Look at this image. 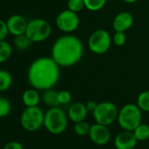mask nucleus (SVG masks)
<instances>
[{
    "mask_svg": "<svg viewBox=\"0 0 149 149\" xmlns=\"http://www.w3.org/2000/svg\"><path fill=\"white\" fill-rule=\"evenodd\" d=\"M60 66L52 57H40L34 60L27 71L30 85L38 91L52 89L59 81Z\"/></svg>",
    "mask_w": 149,
    "mask_h": 149,
    "instance_id": "f257e3e1",
    "label": "nucleus"
},
{
    "mask_svg": "<svg viewBox=\"0 0 149 149\" xmlns=\"http://www.w3.org/2000/svg\"><path fill=\"white\" fill-rule=\"evenodd\" d=\"M84 55L83 42L76 36L66 34L58 38L51 49V57L60 67L68 68L80 61Z\"/></svg>",
    "mask_w": 149,
    "mask_h": 149,
    "instance_id": "f03ea898",
    "label": "nucleus"
},
{
    "mask_svg": "<svg viewBox=\"0 0 149 149\" xmlns=\"http://www.w3.org/2000/svg\"><path fill=\"white\" fill-rule=\"evenodd\" d=\"M68 114L59 106L50 107L44 117V126L48 132L58 135L64 132L68 127Z\"/></svg>",
    "mask_w": 149,
    "mask_h": 149,
    "instance_id": "7ed1b4c3",
    "label": "nucleus"
},
{
    "mask_svg": "<svg viewBox=\"0 0 149 149\" xmlns=\"http://www.w3.org/2000/svg\"><path fill=\"white\" fill-rule=\"evenodd\" d=\"M117 120L123 130L133 131L142 123V111L135 104H125L118 111Z\"/></svg>",
    "mask_w": 149,
    "mask_h": 149,
    "instance_id": "20e7f679",
    "label": "nucleus"
},
{
    "mask_svg": "<svg viewBox=\"0 0 149 149\" xmlns=\"http://www.w3.org/2000/svg\"><path fill=\"white\" fill-rule=\"evenodd\" d=\"M45 113L39 106L26 107L20 116L21 126L27 132H34L44 125Z\"/></svg>",
    "mask_w": 149,
    "mask_h": 149,
    "instance_id": "39448f33",
    "label": "nucleus"
},
{
    "mask_svg": "<svg viewBox=\"0 0 149 149\" xmlns=\"http://www.w3.org/2000/svg\"><path fill=\"white\" fill-rule=\"evenodd\" d=\"M52 33L50 23L44 19H33L28 21L26 34L33 43L42 42L49 38Z\"/></svg>",
    "mask_w": 149,
    "mask_h": 149,
    "instance_id": "423d86ee",
    "label": "nucleus"
},
{
    "mask_svg": "<svg viewBox=\"0 0 149 149\" xmlns=\"http://www.w3.org/2000/svg\"><path fill=\"white\" fill-rule=\"evenodd\" d=\"M92 114L96 123L109 126L118 119V109L113 103L104 101L97 104Z\"/></svg>",
    "mask_w": 149,
    "mask_h": 149,
    "instance_id": "0eeeda50",
    "label": "nucleus"
},
{
    "mask_svg": "<svg viewBox=\"0 0 149 149\" xmlns=\"http://www.w3.org/2000/svg\"><path fill=\"white\" fill-rule=\"evenodd\" d=\"M111 37L104 29L94 31L88 40L89 49L96 54H104L111 47Z\"/></svg>",
    "mask_w": 149,
    "mask_h": 149,
    "instance_id": "6e6552de",
    "label": "nucleus"
},
{
    "mask_svg": "<svg viewBox=\"0 0 149 149\" xmlns=\"http://www.w3.org/2000/svg\"><path fill=\"white\" fill-rule=\"evenodd\" d=\"M57 28L66 33H70L76 31L80 24V19L77 13L68 9L61 12L55 19Z\"/></svg>",
    "mask_w": 149,
    "mask_h": 149,
    "instance_id": "1a4fd4ad",
    "label": "nucleus"
},
{
    "mask_svg": "<svg viewBox=\"0 0 149 149\" xmlns=\"http://www.w3.org/2000/svg\"><path fill=\"white\" fill-rule=\"evenodd\" d=\"M90 139L96 145L104 146L106 145L111 139V132L107 125L96 123L91 125L89 132Z\"/></svg>",
    "mask_w": 149,
    "mask_h": 149,
    "instance_id": "9d476101",
    "label": "nucleus"
},
{
    "mask_svg": "<svg viewBox=\"0 0 149 149\" xmlns=\"http://www.w3.org/2000/svg\"><path fill=\"white\" fill-rule=\"evenodd\" d=\"M136 139L132 131L124 130L118 133L114 139V146L116 149H133L137 145Z\"/></svg>",
    "mask_w": 149,
    "mask_h": 149,
    "instance_id": "9b49d317",
    "label": "nucleus"
},
{
    "mask_svg": "<svg viewBox=\"0 0 149 149\" xmlns=\"http://www.w3.org/2000/svg\"><path fill=\"white\" fill-rule=\"evenodd\" d=\"M6 23H7L9 33L13 36H19L26 33L28 21H26V19L23 16L19 14H14L12 15L6 20Z\"/></svg>",
    "mask_w": 149,
    "mask_h": 149,
    "instance_id": "f8f14e48",
    "label": "nucleus"
},
{
    "mask_svg": "<svg viewBox=\"0 0 149 149\" xmlns=\"http://www.w3.org/2000/svg\"><path fill=\"white\" fill-rule=\"evenodd\" d=\"M133 24V16L128 12L118 13L112 22V26L115 32H125L132 27Z\"/></svg>",
    "mask_w": 149,
    "mask_h": 149,
    "instance_id": "ddd939ff",
    "label": "nucleus"
},
{
    "mask_svg": "<svg viewBox=\"0 0 149 149\" xmlns=\"http://www.w3.org/2000/svg\"><path fill=\"white\" fill-rule=\"evenodd\" d=\"M86 104L83 103H74L68 110V118L73 123H77L86 119L88 115Z\"/></svg>",
    "mask_w": 149,
    "mask_h": 149,
    "instance_id": "4468645a",
    "label": "nucleus"
},
{
    "mask_svg": "<svg viewBox=\"0 0 149 149\" xmlns=\"http://www.w3.org/2000/svg\"><path fill=\"white\" fill-rule=\"evenodd\" d=\"M40 101V96L38 92V90L34 88L28 89L25 91L22 94V102L26 107L38 106Z\"/></svg>",
    "mask_w": 149,
    "mask_h": 149,
    "instance_id": "2eb2a0df",
    "label": "nucleus"
},
{
    "mask_svg": "<svg viewBox=\"0 0 149 149\" xmlns=\"http://www.w3.org/2000/svg\"><path fill=\"white\" fill-rule=\"evenodd\" d=\"M41 99L43 103L49 107H56L60 105L58 101V91L53 89H48L44 91Z\"/></svg>",
    "mask_w": 149,
    "mask_h": 149,
    "instance_id": "dca6fc26",
    "label": "nucleus"
},
{
    "mask_svg": "<svg viewBox=\"0 0 149 149\" xmlns=\"http://www.w3.org/2000/svg\"><path fill=\"white\" fill-rule=\"evenodd\" d=\"M13 84V77L9 71L0 69V91H7Z\"/></svg>",
    "mask_w": 149,
    "mask_h": 149,
    "instance_id": "f3484780",
    "label": "nucleus"
},
{
    "mask_svg": "<svg viewBox=\"0 0 149 149\" xmlns=\"http://www.w3.org/2000/svg\"><path fill=\"white\" fill-rule=\"evenodd\" d=\"M132 132L138 141H145L149 139V125L146 124H139Z\"/></svg>",
    "mask_w": 149,
    "mask_h": 149,
    "instance_id": "a211bd4d",
    "label": "nucleus"
},
{
    "mask_svg": "<svg viewBox=\"0 0 149 149\" xmlns=\"http://www.w3.org/2000/svg\"><path fill=\"white\" fill-rule=\"evenodd\" d=\"M13 43L17 49L23 51V50H26L31 46L33 41L27 37V35L26 33H24V34H21L19 36H15Z\"/></svg>",
    "mask_w": 149,
    "mask_h": 149,
    "instance_id": "6ab92c4d",
    "label": "nucleus"
},
{
    "mask_svg": "<svg viewBox=\"0 0 149 149\" xmlns=\"http://www.w3.org/2000/svg\"><path fill=\"white\" fill-rule=\"evenodd\" d=\"M13 54L12 46L6 40L0 41V63L5 62L10 59Z\"/></svg>",
    "mask_w": 149,
    "mask_h": 149,
    "instance_id": "aec40b11",
    "label": "nucleus"
},
{
    "mask_svg": "<svg viewBox=\"0 0 149 149\" xmlns=\"http://www.w3.org/2000/svg\"><path fill=\"white\" fill-rule=\"evenodd\" d=\"M136 104L142 111L149 112V91H145L138 96Z\"/></svg>",
    "mask_w": 149,
    "mask_h": 149,
    "instance_id": "412c9836",
    "label": "nucleus"
},
{
    "mask_svg": "<svg viewBox=\"0 0 149 149\" xmlns=\"http://www.w3.org/2000/svg\"><path fill=\"white\" fill-rule=\"evenodd\" d=\"M107 0H84L85 8L91 12H97L104 8Z\"/></svg>",
    "mask_w": 149,
    "mask_h": 149,
    "instance_id": "4be33fe9",
    "label": "nucleus"
},
{
    "mask_svg": "<svg viewBox=\"0 0 149 149\" xmlns=\"http://www.w3.org/2000/svg\"><path fill=\"white\" fill-rule=\"evenodd\" d=\"M90 129H91V125L85 120L74 123V132H76V134H77L78 136L84 137V136L89 135Z\"/></svg>",
    "mask_w": 149,
    "mask_h": 149,
    "instance_id": "5701e85b",
    "label": "nucleus"
},
{
    "mask_svg": "<svg viewBox=\"0 0 149 149\" xmlns=\"http://www.w3.org/2000/svg\"><path fill=\"white\" fill-rule=\"evenodd\" d=\"M12 111L11 102L4 97H0V118L7 117Z\"/></svg>",
    "mask_w": 149,
    "mask_h": 149,
    "instance_id": "b1692460",
    "label": "nucleus"
},
{
    "mask_svg": "<svg viewBox=\"0 0 149 149\" xmlns=\"http://www.w3.org/2000/svg\"><path fill=\"white\" fill-rule=\"evenodd\" d=\"M68 9L74 12V13H79L83 11L85 8V3L84 0H68Z\"/></svg>",
    "mask_w": 149,
    "mask_h": 149,
    "instance_id": "393cba45",
    "label": "nucleus"
},
{
    "mask_svg": "<svg viewBox=\"0 0 149 149\" xmlns=\"http://www.w3.org/2000/svg\"><path fill=\"white\" fill-rule=\"evenodd\" d=\"M72 95L68 91H58V101L60 105H65L71 102Z\"/></svg>",
    "mask_w": 149,
    "mask_h": 149,
    "instance_id": "a878e982",
    "label": "nucleus"
},
{
    "mask_svg": "<svg viewBox=\"0 0 149 149\" xmlns=\"http://www.w3.org/2000/svg\"><path fill=\"white\" fill-rule=\"evenodd\" d=\"M126 41V36L125 32H115L113 35V42L118 47H122Z\"/></svg>",
    "mask_w": 149,
    "mask_h": 149,
    "instance_id": "bb28decb",
    "label": "nucleus"
},
{
    "mask_svg": "<svg viewBox=\"0 0 149 149\" xmlns=\"http://www.w3.org/2000/svg\"><path fill=\"white\" fill-rule=\"evenodd\" d=\"M9 33H9V30H8L6 21L0 19V41L6 40V39L7 38Z\"/></svg>",
    "mask_w": 149,
    "mask_h": 149,
    "instance_id": "cd10ccee",
    "label": "nucleus"
},
{
    "mask_svg": "<svg viewBox=\"0 0 149 149\" xmlns=\"http://www.w3.org/2000/svg\"><path fill=\"white\" fill-rule=\"evenodd\" d=\"M3 149H24V146L20 142L13 140V141L7 142L5 145Z\"/></svg>",
    "mask_w": 149,
    "mask_h": 149,
    "instance_id": "c85d7f7f",
    "label": "nucleus"
},
{
    "mask_svg": "<svg viewBox=\"0 0 149 149\" xmlns=\"http://www.w3.org/2000/svg\"><path fill=\"white\" fill-rule=\"evenodd\" d=\"M97 104H98L95 101H89L86 103V108L89 112H93L96 110V108L97 107Z\"/></svg>",
    "mask_w": 149,
    "mask_h": 149,
    "instance_id": "c756f323",
    "label": "nucleus"
},
{
    "mask_svg": "<svg viewBox=\"0 0 149 149\" xmlns=\"http://www.w3.org/2000/svg\"><path fill=\"white\" fill-rule=\"evenodd\" d=\"M123 1L127 3V4H134L138 1V0H123Z\"/></svg>",
    "mask_w": 149,
    "mask_h": 149,
    "instance_id": "7c9ffc66",
    "label": "nucleus"
},
{
    "mask_svg": "<svg viewBox=\"0 0 149 149\" xmlns=\"http://www.w3.org/2000/svg\"><path fill=\"white\" fill-rule=\"evenodd\" d=\"M108 1H115V0H108Z\"/></svg>",
    "mask_w": 149,
    "mask_h": 149,
    "instance_id": "2f4dec72",
    "label": "nucleus"
}]
</instances>
